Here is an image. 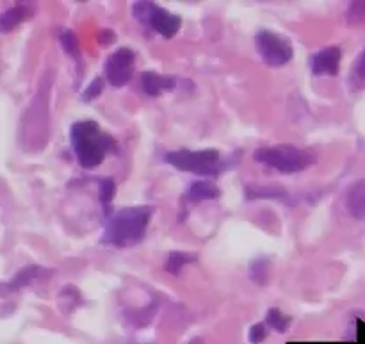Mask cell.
Wrapping results in <instances>:
<instances>
[{
    "label": "cell",
    "mask_w": 365,
    "mask_h": 344,
    "mask_svg": "<svg viewBox=\"0 0 365 344\" xmlns=\"http://www.w3.org/2000/svg\"><path fill=\"white\" fill-rule=\"evenodd\" d=\"M196 260H198V257H196L195 253L171 252L170 256L166 257V260H164V271L170 275H173V277H178V275H180V271L184 270L185 266L196 263Z\"/></svg>",
    "instance_id": "15"
},
{
    "label": "cell",
    "mask_w": 365,
    "mask_h": 344,
    "mask_svg": "<svg viewBox=\"0 0 365 344\" xmlns=\"http://www.w3.org/2000/svg\"><path fill=\"white\" fill-rule=\"evenodd\" d=\"M36 6L31 2H18L14 6L7 7L0 13V32H11L16 27H20L24 21L31 20L34 14Z\"/></svg>",
    "instance_id": "11"
},
{
    "label": "cell",
    "mask_w": 365,
    "mask_h": 344,
    "mask_svg": "<svg viewBox=\"0 0 365 344\" xmlns=\"http://www.w3.org/2000/svg\"><path fill=\"white\" fill-rule=\"evenodd\" d=\"M153 213L155 209L152 206L123 207L116 211L107 220L100 243L114 248H130L139 245L145 239Z\"/></svg>",
    "instance_id": "2"
},
{
    "label": "cell",
    "mask_w": 365,
    "mask_h": 344,
    "mask_svg": "<svg viewBox=\"0 0 365 344\" xmlns=\"http://www.w3.org/2000/svg\"><path fill=\"white\" fill-rule=\"evenodd\" d=\"M135 71V52L128 46L114 50L106 61V81L113 88H125Z\"/></svg>",
    "instance_id": "7"
},
{
    "label": "cell",
    "mask_w": 365,
    "mask_h": 344,
    "mask_svg": "<svg viewBox=\"0 0 365 344\" xmlns=\"http://www.w3.org/2000/svg\"><path fill=\"white\" fill-rule=\"evenodd\" d=\"M178 79L175 75L159 74V71H143L139 77V88L148 96H160L177 89Z\"/></svg>",
    "instance_id": "10"
},
{
    "label": "cell",
    "mask_w": 365,
    "mask_h": 344,
    "mask_svg": "<svg viewBox=\"0 0 365 344\" xmlns=\"http://www.w3.org/2000/svg\"><path fill=\"white\" fill-rule=\"evenodd\" d=\"M189 344H203V341H202V339H192V341Z\"/></svg>",
    "instance_id": "25"
},
{
    "label": "cell",
    "mask_w": 365,
    "mask_h": 344,
    "mask_svg": "<svg viewBox=\"0 0 365 344\" xmlns=\"http://www.w3.org/2000/svg\"><path fill=\"white\" fill-rule=\"evenodd\" d=\"M266 325L267 328L278 332V334H287L292 325V318L282 313L277 307H271L266 314Z\"/></svg>",
    "instance_id": "17"
},
{
    "label": "cell",
    "mask_w": 365,
    "mask_h": 344,
    "mask_svg": "<svg viewBox=\"0 0 365 344\" xmlns=\"http://www.w3.org/2000/svg\"><path fill=\"white\" fill-rule=\"evenodd\" d=\"M103 88H106V79L103 77H95L82 91L81 98L82 102H93L95 98H98L103 93Z\"/></svg>",
    "instance_id": "21"
},
{
    "label": "cell",
    "mask_w": 365,
    "mask_h": 344,
    "mask_svg": "<svg viewBox=\"0 0 365 344\" xmlns=\"http://www.w3.org/2000/svg\"><path fill=\"white\" fill-rule=\"evenodd\" d=\"M346 209L355 220L365 221V178L356 181L346 195Z\"/></svg>",
    "instance_id": "13"
},
{
    "label": "cell",
    "mask_w": 365,
    "mask_h": 344,
    "mask_svg": "<svg viewBox=\"0 0 365 344\" xmlns=\"http://www.w3.org/2000/svg\"><path fill=\"white\" fill-rule=\"evenodd\" d=\"M245 198L248 200H282L289 202L291 195L282 186H267V184H248L245 186Z\"/></svg>",
    "instance_id": "12"
},
{
    "label": "cell",
    "mask_w": 365,
    "mask_h": 344,
    "mask_svg": "<svg viewBox=\"0 0 365 344\" xmlns=\"http://www.w3.org/2000/svg\"><path fill=\"white\" fill-rule=\"evenodd\" d=\"M269 268L271 260L266 259V257L253 259L252 264H250V278H252V282H255L260 288L266 285L267 280H269Z\"/></svg>",
    "instance_id": "19"
},
{
    "label": "cell",
    "mask_w": 365,
    "mask_h": 344,
    "mask_svg": "<svg viewBox=\"0 0 365 344\" xmlns=\"http://www.w3.org/2000/svg\"><path fill=\"white\" fill-rule=\"evenodd\" d=\"M57 38H59V43L61 46H63L64 52H66L71 59H75V63L81 64V46H78L77 34H75L71 29H63V31H59Z\"/></svg>",
    "instance_id": "18"
},
{
    "label": "cell",
    "mask_w": 365,
    "mask_h": 344,
    "mask_svg": "<svg viewBox=\"0 0 365 344\" xmlns=\"http://www.w3.org/2000/svg\"><path fill=\"white\" fill-rule=\"evenodd\" d=\"M132 16L139 25L148 29L150 32H155L164 39L175 38L182 29V18L178 14L153 2H134Z\"/></svg>",
    "instance_id": "5"
},
{
    "label": "cell",
    "mask_w": 365,
    "mask_h": 344,
    "mask_svg": "<svg viewBox=\"0 0 365 344\" xmlns=\"http://www.w3.org/2000/svg\"><path fill=\"white\" fill-rule=\"evenodd\" d=\"M341 59H342V50L341 46L331 45L327 49L319 50V52L312 54L310 56V71L316 77H334L339 74V68H341Z\"/></svg>",
    "instance_id": "9"
},
{
    "label": "cell",
    "mask_w": 365,
    "mask_h": 344,
    "mask_svg": "<svg viewBox=\"0 0 365 344\" xmlns=\"http://www.w3.org/2000/svg\"><path fill=\"white\" fill-rule=\"evenodd\" d=\"M52 273L53 271L48 270V268L36 266V264L21 268L20 271H16V273H14V277L11 278V280L0 284V296L13 295V293H18V291H21V289L29 288V285L46 280V278H50V275Z\"/></svg>",
    "instance_id": "8"
},
{
    "label": "cell",
    "mask_w": 365,
    "mask_h": 344,
    "mask_svg": "<svg viewBox=\"0 0 365 344\" xmlns=\"http://www.w3.org/2000/svg\"><path fill=\"white\" fill-rule=\"evenodd\" d=\"M98 41L102 46H109L110 43L116 41V32L110 31V29H102L98 32Z\"/></svg>",
    "instance_id": "24"
},
{
    "label": "cell",
    "mask_w": 365,
    "mask_h": 344,
    "mask_svg": "<svg viewBox=\"0 0 365 344\" xmlns=\"http://www.w3.org/2000/svg\"><path fill=\"white\" fill-rule=\"evenodd\" d=\"M253 161L284 175H294L309 170L317 163V156L296 145L260 146L253 152Z\"/></svg>",
    "instance_id": "3"
},
{
    "label": "cell",
    "mask_w": 365,
    "mask_h": 344,
    "mask_svg": "<svg viewBox=\"0 0 365 344\" xmlns=\"http://www.w3.org/2000/svg\"><path fill=\"white\" fill-rule=\"evenodd\" d=\"M267 330H269V328H267L266 323L252 325V328H250V332H248L250 344H260V343L266 341Z\"/></svg>",
    "instance_id": "23"
},
{
    "label": "cell",
    "mask_w": 365,
    "mask_h": 344,
    "mask_svg": "<svg viewBox=\"0 0 365 344\" xmlns=\"http://www.w3.org/2000/svg\"><path fill=\"white\" fill-rule=\"evenodd\" d=\"M255 46L264 64L271 68L287 66L294 57V49L287 36L271 29H262L255 34Z\"/></svg>",
    "instance_id": "6"
},
{
    "label": "cell",
    "mask_w": 365,
    "mask_h": 344,
    "mask_svg": "<svg viewBox=\"0 0 365 344\" xmlns=\"http://www.w3.org/2000/svg\"><path fill=\"white\" fill-rule=\"evenodd\" d=\"M348 86L351 91H362L365 89V49L353 61L351 70L348 75Z\"/></svg>",
    "instance_id": "16"
},
{
    "label": "cell",
    "mask_w": 365,
    "mask_h": 344,
    "mask_svg": "<svg viewBox=\"0 0 365 344\" xmlns=\"http://www.w3.org/2000/svg\"><path fill=\"white\" fill-rule=\"evenodd\" d=\"M346 20L349 25L365 24V2H353L346 11Z\"/></svg>",
    "instance_id": "22"
},
{
    "label": "cell",
    "mask_w": 365,
    "mask_h": 344,
    "mask_svg": "<svg viewBox=\"0 0 365 344\" xmlns=\"http://www.w3.org/2000/svg\"><path fill=\"white\" fill-rule=\"evenodd\" d=\"M114 195H116V184H114L113 178H102L98 184V200L107 214H109V207L114 200Z\"/></svg>",
    "instance_id": "20"
},
{
    "label": "cell",
    "mask_w": 365,
    "mask_h": 344,
    "mask_svg": "<svg viewBox=\"0 0 365 344\" xmlns=\"http://www.w3.org/2000/svg\"><path fill=\"white\" fill-rule=\"evenodd\" d=\"M70 145L77 163L84 170L100 166L110 153H118L120 146L110 134H107L96 121L81 120L70 127Z\"/></svg>",
    "instance_id": "1"
},
{
    "label": "cell",
    "mask_w": 365,
    "mask_h": 344,
    "mask_svg": "<svg viewBox=\"0 0 365 344\" xmlns=\"http://www.w3.org/2000/svg\"><path fill=\"white\" fill-rule=\"evenodd\" d=\"M221 191L214 182L210 181H196L189 186L187 189V195L185 198L192 203H200V202H205V200H216L220 198Z\"/></svg>",
    "instance_id": "14"
},
{
    "label": "cell",
    "mask_w": 365,
    "mask_h": 344,
    "mask_svg": "<svg viewBox=\"0 0 365 344\" xmlns=\"http://www.w3.org/2000/svg\"><path fill=\"white\" fill-rule=\"evenodd\" d=\"M164 163L185 173L198 177H217L228 168V161L223 159L220 150H171L164 153Z\"/></svg>",
    "instance_id": "4"
}]
</instances>
